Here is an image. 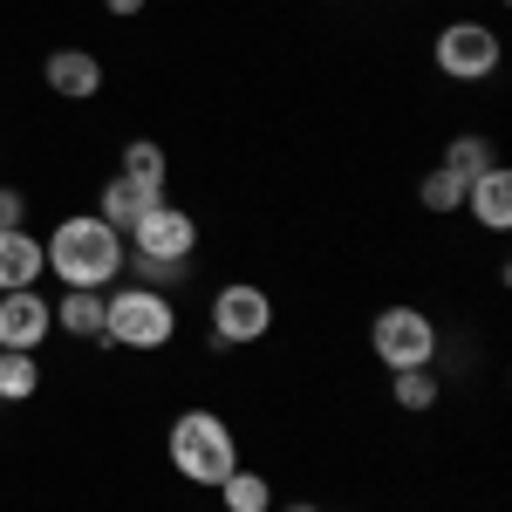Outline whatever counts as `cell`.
I'll list each match as a JSON object with an SVG mask.
<instances>
[{"label": "cell", "mask_w": 512, "mask_h": 512, "mask_svg": "<svg viewBox=\"0 0 512 512\" xmlns=\"http://www.w3.org/2000/svg\"><path fill=\"white\" fill-rule=\"evenodd\" d=\"M41 253H48V274L62 280V287H89V294H103V287L123 274V260H130L123 233H117V226H103L96 212H69V219H55V233L41 239Z\"/></svg>", "instance_id": "6da1fadb"}, {"label": "cell", "mask_w": 512, "mask_h": 512, "mask_svg": "<svg viewBox=\"0 0 512 512\" xmlns=\"http://www.w3.org/2000/svg\"><path fill=\"white\" fill-rule=\"evenodd\" d=\"M164 458H171V472L205 485V492H219L226 472L239 465V444H233V424L219 417V410H178L171 417V431H164Z\"/></svg>", "instance_id": "7a4b0ae2"}, {"label": "cell", "mask_w": 512, "mask_h": 512, "mask_svg": "<svg viewBox=\"0 0 512 512\" xmlns=\"http://www.w3.org/2000/svg\"><path fill=\"white\" fill-rule=\"evenodd\" d=\"M103 342H110V349H137V355L171 349V342H178V308H171V294L144 287V280L103 294Z\"/></svg>", "instance_id": "3957f363"}, {"label": "cell", "mask_w": 512, "mask_h": 512, "mask_svg": "<svg viewBox=\"0 0 512 512\" xmlns=\"http://www.w3.org/2000/svg\"><path fill=\"white\" fill-rule=\"evenodd\" d=\"M369 355L383 369H431L437 362V321L424 308H410V301H396V308H383V315L369 321Z\"/></svg>", "instance_id": "277c9868"}, {"label": "cell", "mask_w": 512, "mask_h": 512, "mask_svg": "<svg viewBox=\"0 0 512 512\" xmlns=\"http://www.w3.org/2000/svg\"><path fill=\"white\" fill-rule=\"evenodd\" d=\"M205 315H212V349H253L274 328V294L253 287V280H226Z\"/></svg>", "instance_id": "5b68a950"}, {"label": "cell", "mask_w": 512, "mask_h": 512, "mask_svg": "<svg viewBox=\"0 0 512 512\" xmlns=\"http://www.w3.org/2000/svg\"><path fill=\"white\" fill-rule=\"evenodd\" d=\"M123 246H130L137 260H192L198 253V219L185 205L158 198V205H144V219L123 233Z\"/></svg>", "instance_id": "8992f818"}, {"label": "cell", "mask_w": 512, "mask_h": 512, "mask_svg": "<svg viewBox=\"0 0 512 512\" xmlns=\"http://www.w3.org/2000/svg\"><path fill=\"white\" fill-rule=\"evenodd\" d=\"M431 62L451 82H485L492 69H499V35H492L485 21H451V28H437Z\"/></svg>", "instance_id": "52a82bcc"}, {"label": "cell", "mask_w": 512, "mask_h": 512, "mask_svg": "<svg viewBox=\"0 0 512 512\" xmlns=\"http://www.w3.org/2000/svg\"><path fill=\"white\" fill-rule=\"evenodd\" d=\"M48 335H55V308L41 301V287H7L0 294V349L41 355Z\"/></svg>", "instance_id": "ba28073f"}, {"label": "cell", "mask_w": 512, "mask_h": 512, "mask_svg": "<svg viewBox=\"0 0 512 512\" xmlns=\"http://www.w3.org/2000/svg\"><path fill=\"white\" fill-rule=\"evenodd\" d=\"M41 76H48V96H62V103L103 96V62H96L89 48H55V55L41 62Z\"/></svg>", "instance_id": "9c48e42d"}, {"label": "cell", "mask_w": 512, "mask_h": 512, "mask_svg": "<svg viewBox=\"0 0 512 512\" xmlns=\"http://www.w3.org/2000/svg\"><path fill=\"white\" fill-rule=\"evenodd\" d=\"M465 212H472L485 233H506V226H512V171H506V164H492L485 178L465 185Z\"/></svg>", "instance_id": "30bf717a"}, {"label": "cell", "mask_w": 512, "mask_h": 512, "mask_svg": "<svg viewBox=\"0 0 512 512\" xmlns=\"http://www.w3.org/2000/svg\"><path fill=\"white\" fill-rule=\"evenodd\" d=\"M48 274V253H41V239L21 226V233H0V294L7 287H35Z\"/></svg>", "instance_id": "8fae6325"}, {"label": "cell", "mask_w": 512, "mask_h": 512, "mask_svg": "<svg viewBox=\"0 0 512 512\" xmlns=\"http://www.w3.org/2000/svg\"><path fill=\"white\" fill-rule=\"evenodd\" d=\"M55 308V328L62 335H76V342H103V294H89V287H62V301H48Z\"/></svg>", "instance_id": "7c38bea8"}, {"label": "cell", "mask_w": 512, "mask_h": 512, "mask_svg": "<svg viewBox=\"0 0 512 512\" xmlns=\"http://www.w3.org/2000/svg\"><path fill=\"white\" fill-rule=\"evenodd\" d=\"M144 205H158V192H144V185H130V178H110V185L96 192V219L117 226V233H130V226L144 219Z\"/></svg>", "instance_id": "4fadbf2b"}, {"label": "cell", "mask_w": 512, "mask_h": 512, "mask_svg": "<svg viewBox=\"0 0 512 512\" xmlns=\"http://www.w3.org/2000/svg\"><path fill=\"white\" fill-rule=\"evenodd\" d=\"M117 178H130V185H144V192L164 198V178H171V158H164L158 137H137V144H123V164Z\"/></svg>", "instance_id": "5bb4252c"}, {"label": "cell", "mask_w": 512, "mask_h": 512, "mask_svg": "<svg viewBox=\"0 0 512 512\" xmlns=\"http://www.w3.org/2000/svg\"><path fill=\"white\" fill-rule=\"evenodd\" d=\"M219 506L226 512H274V478L253 472V465H233L226 485H219Z\"/></svg>", "instance_id": "9a60e30c"}, {"label": "cell", "mask_w": 512, "mask_h": 512, "mask_svg": "<svg viewBox=\"0 0 512 512\" xmlns=\"http://www.w3.org/2000/svg\"><path fill=\"white\" fill-rule=\"evenodd\" d=\"M417 205H424V212H437V219L465 212V178H451L444 164H431V171L417 178Z\"/></svg>", "instance_id": "2e32d148"}, {"label": "cell", "mask_w": 512, "mask_h": 512, "mask_svg": "<svg viewBox=\"0 0 512 512\" xmlns=\"http://www.w3.org/2000/svg\"><path fill=\"white\" fill-rule=\"evenodd\" d=\"M437 164H444L451 178H465V185H472V178H485V171H492L499 158H492V144H485V137L472 130V137H451V144H444V158H437Z\"/></svg>", "instance_id": "e0dca14e"}, {"label": "cell", "mask_w": 512, "mask_h": 512, "mask_svg": "<svg viewBox=\"0 0 512 512\" xmlns=\"http://www.w3.org/2000/svg\"><path fill=\"white\" fill-rule=\"evenodd\" d=\"M390 396H396V410L424 417L437 403V369H390Z\"/></svg>", "instance_id": "ac0fdd59"}, {"label": "cell", "mask_w": 512, "mask_h": 512, "mask_svg": "<svg viewBox=\"0 0 512 512\" xmlns=\"http://www.w3.org/2000/svg\"><path fill=\"white\" fill-rule=\"evenodd\" d=\"M35 390H41V369H35V355H21V349H0V403H28Z\"/></svg>", "instance_id": "d6986e66"}, {"label": "cell", "mask_w": 512, "mask_h": 512, "mask_svg": "<svg viewBox=\"0 0 512 512\" xmlns=\"http://www.w3.org/2000/svg\"><path fill=\"white\" fill-rule=\"evenodd\" d=\"M123 267H137V280H144V287H158V294H171V287L185 280V267H192V260H137V253H130Z\"/></svg>", "instance_id": "ffe728a7"}, {"label": "cell", "mask_w": 512, "mask_h": 512, "mask_svg": "<svg viewBox=\"0 0 512 512\" xmlns=\"http://www.w3.org/2000/svg\"><path fill=\"white\" fill-rule=\"evenodd\" d=\"M28 226V198H21V185H0V233H21Z\"/></svg>", "instance_id": "44dd1931"}, {"label": "cell", "mask_w": 512, "mask_h": 512, "mask_svg": "<svg viewBox=\"0 0 512 512\" xmlns=\"http://www.w3.org/2000/svg\"><path fill=\"white\" fill-rule=\"evenodd\" d=\"M103 7H110V14H117V21H130V14H144V7H151V0H103Z\"/></svg>", "instance_id": "7402d4cb"}, {"label": "cell", "mask_w": 512, "mask_h": 512, "mask_svg": "<svg viewBox=\"0 0 512 512\" xmlns=\"http://www.w3.org/2000/svg\"><path fill=\"white\" fill-rule=\"evenodd\" d=\"M280 512H321V506H308V499H294V506H280Z\"/></svg>", "instance_id": "603a6c76"}]
</instances>
